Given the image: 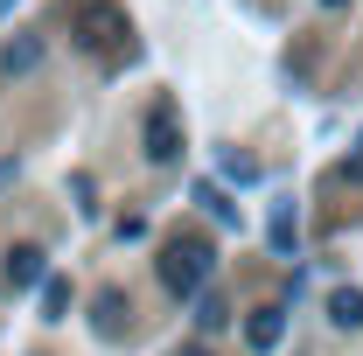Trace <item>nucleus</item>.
<instances>
[{
    "mask_svg": "<svg viewBox=\"0 0 363 356\" xmlns=\"http://www.w3.org/2000/svg\"><path fill=\"white\" fill-rule=\"evenodd\" d=\"M224 321H230V308L217 301V294H203V301H196V328H224Z\"/></svg>",
    "mask_w": 363,
    "mask_h": 356,
    "instance_id": "nucleus-8",
    "label": "nucleus"
},
{
    "mask_svg": "<svg viewBox=\"0 0 363 356\" xmlns=\"http://www.w3.org/2000/svg\"><path fill=\"white\" fill-rule=\"evenodd\" d=\"M321 7H342V0H321Z\"/></svg>",
    "mask_w": 363,
    "mask_h": 356,
    "instance_id": "nucleus-12",
    "label": "nucleus"
},
{
    "mask_svg": "<svg viewBox=\"0 0 363 356\" xmlns=\"http://www.w3.org/2000/svg\"><path fill=\"white\" fill-rule=\"evenodd\" d=\"M279 328H286V321H279V308H259L245 335H252V350H272V343H279Z\"/></svg>",
    "mask_w": 363,
    "mask_h": 356,
    "instance_id": "nucleus-6",
    "label": "nucleus"
},
{
    "mask_svg": "<svg viewBox=\"0 0 363 356\" xmlns=\"http://www.w3.org/2000/svg\"><path fill=\"white\" fill-rule=\"evenodd\" d=\"M43 252H35V245H14V252H7V287H14V294H21V287H43Z\"/></svg>",
    "mask_w": 363,
    "mask_h": 356,
    "instance_id": "nucleus-4",
    "label": "nucleus"
},
{
    "mask_svg": "<svg viewBox=\"0 0 363 356\" xmlns=\"http://www.w3.org/2000/svg\"><path fill=\"white\" fill-rule=\"evenodd\" d=\"M0 63H7V70H35V63H43V43H14Z\"/></svg>",
    "mask_w": 363,
    "mask_h": 356,
    "instance_id": "nucleus-9",
    "label": "nucleus"
},
{
    "mask_svg": "<svg viewBox=\"0 0 363 356\" xmlns=\"http://www.w3.org/2000/svg\"><path fill=\"white\" fill-rule=\"evenodd\" d=\"M63 14H70V28H77L84 49H98V56H133V28H126V14L112 0H70Z\"/></svg>",
    "mask_w": 363,
    "mask_h": 356,
    "instance_id": "nucleus-1",
    "label": "nucleus"
},
{
    "mask_svg": "<svg viewBox=\"0 0 363 356\" xmlns=\"http://www.w3.org/2000/svg\"><path fill=\"white\" fill-rule=\"evenodd\" d=\"M350 182H363V161H350Z\"/></svg>",
    "mask_w": 363,
    "mask_h": 356,
    "instance_id": "nucleus-11",
    "label": "nucleus"
},
{
    "mask_svg": "<svg viewBox=\"0 0 363 356\" xmlns=\"http://www.w3.org/2000/svg\"><path fill=\"white\" fill-rule=\"evenodd\" d=\"M328 321H335V328H363V294H357V287L328 294Z\"/></svg>",
    "mask_w": 363,
    "mask_h": 356,
    "instance_id": "nucleus-5",
    "label": "nucleus"
},
{
    "mask_svg": "<svg viewBox=\"0 0 363 356\" xmlns=\"http://www.w3.org/2000/svg\"><path fill=\"white\" fill-rule=\"evenodd\" d=\"M43 314H49V321L70 314V287H63V279H43Z\"/></svg>",
    "mask_w": 363,
    "mask_h": 356,
    "instance_id": "nucleus-7",
    "label": "nucleus"
},
{
    "mask_svg": "<svg viewBox=\"0 0 363 356\" xmlns=\"http://www.w3.org/2000/svg\"><path fill=\"white\" fill-rule=\"evenodd\" d=\"M182 356H210V350H203V343H189V350H182Z\"/></svg>",
    "mask_w": 363,
    "mask_h": 356,
    "instance_id": "nucleus-10",
    "label": "nucleus"
},
{
    "mask_svg": "<svg viewBox=\"0 0 363 356\" xmlns=\"http://www.w3.org/2000/svg\"><path fill=\"white\" fill-rule=\"evenodd\" d=\"M161 279H168V294H203V279H210V245L203 238H175L168 252H161Z\"/></svg>",
    "mask_w": 363,
    "mask_h": 356,
    "instance_id": "nucleus-2",
    "label": "nucleus"
},
{
    "mask_svg": "<svg viewBox=\"0 0 363 356\" xmlns=\"http://www.w3.org/2000/svg\"><path fill=\"white\" fill-rule=\"evenodd\" d=\"M175 154H182V126H175V105L161 98V105L147 112V161H161V168H168Z\"/></svg>",
    "mask_w": 363,
    "mask_h": 356,
    "instance_id": "nucleus-3",
    "label": "nucleus"
}]
</instances>
